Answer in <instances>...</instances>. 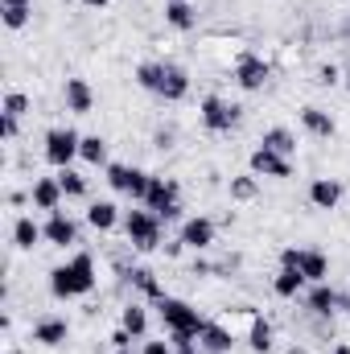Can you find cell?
I'll return each instance as SVG.
<instances>
[{
    "instance_id": "1",
    "label": "cell",
    "mask_w": 350,
    "mask_h": 354,
    "mask_svg": "<svg viewBox=\"0 0 350 354\" xmlns=\"http://www.w3.org/2000/svg\"><path fill=\"white\" fill-rule=\"evenodd\" d=\"M95 284H99V272H95V256H91V252H75L66 264H58L50 272V292H54L58 301L87 297Z\"/></svg>"
},
{
    "instance_id": "2",
    "label": "cell",
    "mask_w": 350,
    "mask_h": 354,
    "mask_svg": "<svg viewBox=\"0 0 350 354\" xmlns=\"http://www.w3.org/2000/svg\"><path fill=\"white\" fill-rule=\"evenodd\" d=\"M157 313H161V322H165V330H169L174 351L198 346V334L206 330V317H202L190 301H181V297H165V301H157Z\"/></svg>"
},
{
    "instance_id": "3",
    "label": "cell",
    "mask_w": 350,
    "mask_h": 354,
    "mask_svg": "<svg viewBox=\"0 0 350 354\" xmlns=\"http://www.w3.org/2000/svg\"><path fill=\"white\" fill-rule=\"evenodd\" d=\"M124 235L132 252H157L161 248V218L140 206V210H124Z\"/></svg>"
},
{
    "instance_id": "4",
    "label": "cell",
    "mask_w": 350,
    "mask_h": 354,
    "mask_svg": "<svg viewBox=\"0 0 350 354\" xmlns=\"http://www.w3.org/2000/svg\"><path fill=\"white\" fill-rule=\"evenodd\" d=\"M140 206H149L161 223H177V218H181V185H177V177H157L153 174L149 194H145Z\"/></svg>"
},
{
    "instance_id": "5",
    "label": "cell",
    "mask_w": 350,
    "mask_h": 354,
    "mask_svg": "<svg viewBox=\"0 0 350 354\" xmlns=\"http://www.w3.org/2000/svg\"><path fill=\"white\" fill-rule=\"evenodd\" d=\"M239 115H243V107L231 103V99H223V95H206L202 107H198V120H202L206 132H231L239 124Z\"/></svg>"
},
{
    "instance_id": "6",
    "label": "cell",
    "mask_w": 350,
    "mask_h": 354,
    "mask_svg": "<svg viewBox=\"0 0 350 354\" xmlns=\"http://www.w3.org/2000/svg\"><path fill=\"white\" fill-rule=\"evenodd\" d=\"M79 149H83V136L75 128H50L46 132V161L54 169H71V161H79Z\"/></svg>"
},
{
    "instance_id": "7",
    "label": "cell",
    "mask_w": 350,
    "mask_h": 354,
    "mask_svg": "<svg viewBox=\"0 0 350 354\" xmlns=\"http://www.w3.org/2000/svg\"><path fill=\"white\" fill-rule=\"evenodd\" d=\"M280 268H297L309 284H322L330 276V260L317 248H284L280 252Z\"/></svg>"
},
{
    "instance_id": "8",
    "label": "cell",
    "mask_w": 350,
    "mask_h": 354,
    "mask_svg": "<svg viewBox=\"0 0 350 354\" xmlns=\"http://www.w3.org/2000/svg\"><path fill=\"white\" fill-rule=\"evenodd\" d=\"M272 79V66L264 62L260 54H239L235 62V87L239 91H264Z\"/></svg>"
},
{
    "instance_id": "9",
    "label": "cell",
    "mask_w": 350,
    "mask_h": 354,
    "mask_svg": "<svg viewBox=\"0 0 350 354\" xmlns=\"http://www.w3.org/2000/svg\"><path fill=\"white\" fill-rule=\"evenodd\" d=\"M190 95V71L181 62H161V79H157V99L181 103Z\"/></svg>"
},
{
    "instance_id": "10",
    "label": "cell",
    "mask_w": 350,
    "mask_h": 354,
    "mask_svg": "<svg viewBox=\"0 0 350 354\" xmlns=\"http://www.w3.org/2000/svg\"><path fill=\"white\" fill-rule=\"evenodd\" d=\"M214 235H219L214 218L194 214V218H185V223H181V235H177V239H181L190 252H206V248H214Z\"/></svg>"
},
{
    "instance_id": "11",
    "label": "cell",
    "mask_w": 350,
    "mask_h": 354,
    "mask_svg": "<svg viewBox=\"0 0 350 354\" xmlns=\"http://www.w3.org/2000/svg\"><path fill=\"white\" fill-rule=\"evenodd\" d=\"M248 169H252L256 177H276V181H284V177H293V161L280 157V153H272V149H260V145H256V153L248 157Z\"/></svg>"
},
{
    "instance_id": "12",
    "label": "cell",
    "mask_w": 350,
    "mask_h": 354,
    "mask_svg": "<svg viewBox=\"0 0 350 354\" xmlns=\"http://www.w3.org/2000/svg\"><path fill=\"white\" fill-rule=\"evenodd\" d=\"M42 231H46V243H50V248H75V243H79V223H75L66 210H54Z\"/></svg>"
},
{
    "instance_id": "13",
    "label": "cell",
    "mask_w": 350,
    "mask_h": 354,
    "mask_svg": "<svg viewBox=\"0 0 350 354\" xmlns=\"http://www.w3.org/2000/svg\"><path fill=\"white\" fill-rule=\"evenodd\" d=\"M338 297H342V292H334L330 280L309 284V288L301 292V301H305V309H309L313 317H334V313H338Z\"/></svg>"
},
{
    "instance_id": "14",
    "label": "cell",
    "mask_w": 350,
    "mask_h": 354,
    "mask_svg": "<svg viewBox=\"0 0 350 354\" xmlns=\"http://www.w3.org/2000/svg\"><path fill=\"white\" fill-rule=\"evenodd\" d=\"M29 198H33V210H46V214H54V210H62V185H58V174L54 177H37L33 181V189H29Z\"/></svg>"
},
{
    "instance_id": "15",
    "label": "cell",
    "mask_w": 350,
    "mask_h": 354,
    "mask_svg": "<svg viewBox=\"0 0 350 354\" xmlns=\"http://www.w3.org/2000/svg\"><path fill=\"white\" fill-rule=\"evenodd\" d=\"M62 103H66V111H75V115H91V111H95V91H91L87 79H66V83H62Z\"/></svg>"
},
{
    "instance_id": "16",
    "label": "cell",
    "mask_w": 350,
    "mask_h": 354,
    "mask_svg": "<svg viewBox=\"0 0 350 354\" xmlns=\"http://www.w3.org/2000/svg\"><path fill=\"white\" fill-rule=\"evenodd\" d=\"M66 338H71V322L66 317H42L33 326V334H29V342H37V346H62Z\"/></svg>"
},
{
    "instance_id": "17",
    "label": "cell",
    "mask_w": 350,
    "mask_h": 354,
    "mask_svg": "<svg viewBox=\"0 0 350 354\" xmlns=\"http://www.w3.org/2000/svg\"><path fill=\"white\" fill-rule=\"evenodd\" d=\"M301 128H305L313 140H330V136L338 132L334 115H330V111H322V107H301Z\"/></svg>"
},
{
    "instance_id": "18",
    "label": "cell",
    "mask_w": 350,
    "mask_h": 354,
    "mask_svg": "<svg viewBox=\"0 0 350 354\" xmlns=\"http://www.w3.org/2000/svg\"><path fill=\"white\" fill-rule=\"evenodd\" d=\"M309 202H313L317 210H334V206L342 202V181H338V177H313Z\"/></svg>"
},
{
    "instance_id": "19",
    "label": "cell",
    "mask_w": 350,
    "mask_h": 354,
    "mask_svg": "<svg viewBox=\"0 0 350 354\" xmlns=\"http://www.w3.org/2000/svg\"><path fill=\"white\" fill-rule=\"evenodd\" d=\"M198 346H202V354H231L235 334L227 326H219V322H206V330L198 334Z\"/></svg>"
},
{
    "instance_id": "20",
    "label": "cell",
    "mask_w": 350,
    "mask_h": 354,
    "mask_svg": "<svg viewBox=\"0 0 350 354\" xmlns=\"http://www.w3.org/2000/svg\"><path fill=\"white\" fill-rule=\"evenodd\" d=\"M124 280H128V284H132V288H136V292H140V297H149V301H153V305H157V301H165V297H169V292H165V288H161V280H157V276H153V272H149V268H128V272H124Z\"/></svg>"
},
{
    "instance_id": "21",
    "label": "cell",
    "mask_w": 350,
    "mask_h": 354,
    "mask_svg": "<svg viewBox=\"0 0 350 354\" xmlns=\"http://www.w3.org/2000/svg\"><path fill=\"white\" fill-rule=\"evenodd\" d=\"M305 288H309V280H305L297 268H280V272L272 276V292H276L280 301H297Z\"/></svg>"
},
{
    "instance_id": "22",
    "label": "cell",
    "mask_w": 350,
    "mask_h": 354,
    "mask_svg": "<svg viewBox=\"0 0 350 354\" xmlns=\"http://www.w3.org/2000/svg\"><path fill=\"white\" fill-rule=\"evenodd\" d=\"M248 346H252L256 354H268L272 346H276V330H272V322L260 317V313L248 317Z\"/></svg>"
},
{
    "instance_id": "23",
    "label": "cell",
    "mask_w": 350,
    "mask_h": 354,
    "mask_svg": "<svg viewBox=\"0 0 350 354\" xmlns=\"http://www.w3.org/2000/svg\"><path fill=\"white\" fill-rule=\"evenodd\" d=\"M87 223L95 227V231H116V223H124V214H120V206H116V202L99 198V202H91V206H87Z\"/></svg>"
},
{
    "instance_id": "24",
    "label": "cell",
    "mask_w": 350,
    "mask_h": 354,
    "mask_svg": "<svg viewBox=\"0 0 350 354\" xmlns=\"http://www.w3.org/2000/svg\"><path fill=\"white\" fill-rule=\"evenodd\" d=\"M42 239H46V231L33 223V214H21V218L12 223V248H21V252H33Z\"/></svg>"
},
{
    "instance_id": "25",
    "label": "cell",
    "mask_w": 350,
    "mask_h": 354,
    "mask_svg": "<svg viewBox=\"0 0 350 354\" xmlns=\"http://www.w3.org/2000/svg\"><path fill=\"white\" fill-rule=\"evenodd\" d=\"M165 25L177 29V33H190V29L198 25L194 4H190V0H165Z\"/></svg>"
},
{
    "instance_id": "26",
    "label": "cell",
    "mask_w": 350,
    "mask_h": 354,
    "mask_svg": "<svg viewBox=\"0 0 350 354\" xmlns=\"http://www.w3.org/2000/svg\"><path fill=\"white\" fill-rule=\"evenodd\" d=\"M260 149H272V153H280V157H297V136L288 132V128H264V136H260Z\"/></svg>"
},
{
    "instance_id": "27",
    "label": "cell",
    "mask_w": 350,
    "mask_h": 354,
    "mask_svg": "<svg viewBox=\"0 0 350 354\" xmlns=\"http://www.w3.org/2000/svg\"><path fill=\"white\" fill-rule=\"evenodd\" d=\"M120 326H124L132 338H140V342H145V338H149V309H145L140 301H128V305H124V313H120Z\"/></svg>"
},
{
    "instance_id": "28",
    "label": "cell",
    "mask_w": 350,
    "mask_h": 354,
    "mask_svg": "<svg viewBox=\"0 0 350 354\" xmlns=\"http://www.w3.org/2000/svg\"><path fill=\"white\" fill-rule=\"evenodd\" d=\"M79 161H87V165H95V169H99V165L107 169V165H111V161H107V140H103V136H83Z\"/></svg>"
},
{
    "instance_id": "29",
    "label": "cell",
    "mask_w": 350,
    "mask_h": 354,
    "mask_svg": "<svg viewBox=\"0 0 350 354\" xmlns=\"http://www.w3.org/2000/svg\"><path fill=\"white\" fill-rule=\"evenodd\" d=\"M231 198L235 202H252L256 194H260V181H256V174H239V177H231Z\"/></svg>"
},
{
    "instance_id": "30",
    "label": "cell",
    "mask_w": 350,
    "mask_h": 354,
    "mask_svg": "<svg viewBox=\"0 0 350 354\" xmlns=\"http://www.w3.org/2000/svg\"><path fill=\"white\" fill-rule=\"evenodd\" d=\"M29 107H33V99H29L25 91H8V95H4V103H0V115L21 120V115H29Z\"/></svg>"
},
{
    "instance_id": "31",
    "label": "cell",
    "mask_w": 350,
    "mask_h": 354,
    "mask_svg": "<svg viewBox=\"0 0 350 354\" xmlns=\"http://www.w3.org/2000/svg\"><path fill=\"white\" fill-rule=\"evenodd\" d=\"M58 185H62L66 198H87V177L79 169H58Z\"/></svg>"
},
{
    "instance_id": "32",
    "label": "cell",
    "mask_w": 350,
    "mask_h": 354,
    "mask_svg": "<svg viewBox=\"0 0 350 354\" xmlns=\"http://www.w3.org/2000/svg\"><path fill=\"white\" fill-rule=\"evenodd\" d=\"M29 17H33V8H29V4H4V12H0L4 29H25V25H29Z\"/></svg>"
},
{
    "instance_id": "33",
    "label": "cell",
    "mask_w": 350,
    "mask_h": 354,
    "mask_svg": "<svg viewBox=\"0 0 350 354\" xmlns=\"http://www.w3.org/2000/svg\"><path fill=\"white\" fill-rule=\"evenodd\" d=\"M157 79H161V62H140L136 66V87L157 95Z\"/></svg>"
},
{
    "instance_id": "34",
    "label": "cell",
    "mask_w": 350,
    "mask_h": 354,
    "mask_svg": "<svg viewBox=\"0 0 350 354\" xmlns=\"http://www.w3.org/2000/svg\"><path fill=\"white\" fill-rule=\"evenodd\" d=\"M149 181H153V174H145V169H136V165H132V174H128V198H132V202H145Z\"/></svg>"
},
{
    "instance_id": "35",
    "label": "cell",
    "mask_w": 350,
    "mask_h": 354,
    "mask_svg": "<svg viewBox=\"0 0 350 354\" xmlns=\"http://www.w3.org/2000/svg\"><path fill=\"white\" fill-rule=\"evenodd\" d=\"M317 87H342V66L322 62V66H317Z\"/></svg>"
},
{
    "instance_id": "36",
    "label": "cell",
    "mask_w": 350,
    "mask_h": 354,
    "mask_svg": "<svg viewBox=\"0 0 350 354\" xmlns=\"http://www.w3.org/2000/svg\"><path fill=\"white\" fill-rule=\"evenodd\" d=\"M128 174H132V165H107V185L128 194Z\"/></svg>"
},
{
    "instance_id": "37",
    "label": "cell",
    "mask_w": 350,
    "mask_h": 354,
    "mask_svg": "<svg viewBox=\"0 0 350 354\" xmlns=\"http://www.w3.org/2000/svg\"><path fill=\"white\" fill-rule=\"evenodd\" d=\"M140 354H174V342H165V338H145Z\"/></svg>"
},
{
    "instance_id": "38",
    "label": "cell",
    "mask_w": 350,
    "mask_h": 354,
    "mask_svg": "<svg viewBox=\"0 0 350 354\" xmlns=\"http://www.w3.org/2000/svg\"><path fill=\"white\" fill-rule=\"evenodd\" d=\"M17 132H21V120H12V115H0V136H4V140H17Z\"/></svg>"
},
{
    "instance_id": "39",
    "label": "cell",
    "mask_w": 350,
    "mask_h": 354,
    "mask_svg": "<svg viewBox=\"0 0 350 354\" xmlns=\"http://www.w3.org/2000/svg\"><path fill=\"white\" fill-rule=\"evenodd\" d=\"M153 149H161V153H165V149H174V128H161V132L153 136Z\"/></svg>"
},
{
    "instance_id": "40",
    "label": "cell",
    "mask_w": 350,
    "mask_h": 354,
    "mask_svg": "<svg viewBox=\"0 0 350 354\" xmlns=\"http://www.w3.org/2000/svg\"><path fill=\"white\" fill-rule=\"evenodd\" d=\"M132 342H136V338H132V334H128L124 326H120V330L111 334V346H116V351H124V346H132Z\"/></svg>"
},
{
    "instance_id": "41",
    "label": "cell",
    "mask_w": 350,
    "mask_h": 354,
    "mask_svg": "<svg viewBox=\"0 0 350 354\" xmlns=\"http://www.w3.org/2000/svg\"><path fill=\"white\" fill-rule=\"evenodd\" d=\"M181 252H185V243H181V239H169V243H165V256H169V260H177Z\"/></svg>"
},
{
    "instance_id": "42",
    "label": "cell",
    "mask_w": 350,
    "mask_h": 354,
    "mask_svg": "<svg viewBox=\"0 0 350 354\" xmlns=\"http://www.w3.org/2000/svg\"><path fill=\"white\" fill-rule=\"evenodd\" d=\"M25 202H33V198H29V194H21V189H12V194H8V206H25Z\"/></svg>"
},
{
    "instance_id": "43",
    "label": "cell",
    "mask_w": 350,
    "mask_h": 354,
    "mask_svg": "<svg viewBox=\"0 0 350 354\" xmlns=\"http://www.w3.org/2000/svg\"><path fill=\"white\" fill-rule=\"evenodd\" d=\"M338 309H342V313L350 317V292H342V297H338Z\"/></svg>"
},
{
    "instance_id": "44",
    "label": "cell",
    "mask_w": 350,
    "mask_h": 354,
    "mask_svg": "<svg viewBox=\"0 0 350 354\" xmlns=\"http://www.w3.org/2000/svg\"><path fill=\"white\" fill-rule=\"evenodd\" d=\"M284 354H309V346H288Z\"/></svg>"
},
{
    "instance_id": "45",
    "label": "cell",
    "mask_w": 350,
    "mask_h": 354,
    "mask_svg": "<svg viewBox=\"0 0 350 354\" xmlns=\"http://www.w3.org/2000/svg\"><path fill=\"white\" fill-rule=\"evenodd\" d=\"M174 354H202V346H185V351H174Z\"/></svg>"
},
{
    "instance_id": "46",
    "label": "cell",
    "mask_w": 350,
    "mask_h": 354,
    "mask_svg": "<svg viewBox=\"0 0 350 354\" xmlns=\"http://www.w3.org/2000/svg\"><path fill=\"white\" fill-rule=\"evenodd\" d=\"M83 4H87V8H103V4H107V0H83Z\"/></svg>"
},
{
    "instance_id": "47",
    "label": "cell",
    "mask_w": 350,
    "mask_h": 354,
    "mask_svg": "<svg viewBox=\"0 0 350 354\" xmlns=\"http://www.w3.org/2000/svg\"><path fill=\"white\" fill-rule=\"evenodd\" d=\"M334 354H350V346H347V342H338V346H334Z\"/></svg>"
},
{
    "instance_id": "48",
    "label": "cell",
    "mask_w": 350,
    "mask_h": 354,
    "mask_svg": "<svg viewBox=\"0 0 350 354\" xmlns=\"http://www.w3.org/2000/svg\"><path fill=\"white\" fill-rule=\"evenodd\" d=\"M0 4H29L33 8V0H0Z\"/></svg>"
},
{
    "instance_id": "49",
    "label": "cell",
    "mask_w": 350,
    "mask_h": 354,
    "mask_svg": "<svg viewBox=\"0 0 350 354\" xmlns=\"http://www.w3.org/2000/svg\"><path fill=\"white\" fill-rule=\"evenodd\" d=\"M342 87H347V91H350V71H342Z\"/></svg>"
},
{
    "instance_id": "50",
    "label": "cell",
    "mask_w": 350,
    "mask_h": 354,
    "mask_svg": "<svg viewBox=\"0 0 350 354\" xmlns=\"http://www.w3.org/2000/svg\"><path fill=\"white\" fill-rule=\"evenodd\" d=\"M342 33H347V37H350V17H347V25H342Z\"/></svg>"
},
{
    "instance_id": "51",
    "label": "cell",
    "mask_w": 350,
    "mask_h": 354,
    "mask_svg": "<svg viewBox=\"0 0 350 354\" xmlns=\"http://www.w3.org/2000/svg\"><path fill=\"white\" fill-rule=\"evenodd\" d=\"M116 354H132V346H124V351H116Z\"/></svg>"
},
{
    "instance_id": "52",
    "label": "cell",
    "mask_w": 350,
    "mask_h": 354,
    "mask_svg": "<svg viewBox=\"0 0 350 354\" xmlns=\"http://www.w3.org/2000/svg\"><path fill=\"white\" fill-rule=\"evenodd\" d=\"M8 354H17V351H8Z\"/></svg>"
}]
</instances>
